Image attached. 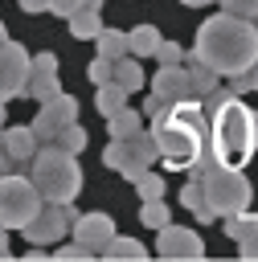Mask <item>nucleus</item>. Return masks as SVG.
Returning a JSON list of instances; mask_svg holds the SVG:
<instances>
[{
	"mask_svg": "<svg viewBox=\"0 0 258 262\" xmlns=\"http://www.w3.org/2000/svg\"><path fill=\"white\" fill-rule=\"evenodd\" d=\"M147 135L156 143V160L168 172L201 168V164L213 160V151H209V119H205V102L201 98L168 102L160 115H152Z\"/></svg>",
	"mask_w": 258,
	"mask_h": 262,
	"instance_id": "f257e3e1",
	"label": "nucleus"
},
{
	"mask_svg": "<svg viewBox=\"0 0 258 262\" xmlns=\"http://www.w3.org/2000/svg\"><path fill=\"white\" fill-rule=\"evenodd\" d=\"M192 57L205 61L217 78H233L258 61V25L233 12H217L197 29Z\"/></svg>",
	"mask_w": 258,
	"mask_h": 262,
	"instance_id": "f03ea898",
	"label": "nucleus"
},
{
	"mask_svg": "<svg viewBox=\"0 0 258 262\" xmlns=\"http://www.w3.org/2000/svg\"><path fill=\"white\" fill-rule=\"evenodd\" d=\"M254 147H258V115L238 94L221 98L213 106V119H209V151H213V160L225 164V168H246Z\"/></svg>",
	"mask_w": 258,
	"mask_h": 262,
	"instance_id": "7ed1b4c3",
	"label": "nucleus"
},
{
	"mask_svg": "<svg viewBox=\"0 0 258 262\" xmlns=\"http://www.w3.org/2000/svg\"><path fill=\"white\" fill-rule=\"evenodd\" d=\"M29 180L41 192V201L70 205L82 192V164H78L74 151L57 147V143H45V147H37L29 156Z\"/></svg>",
	"mask_w": 258,
	"mask_h": 262,
	"instance_id": "20e7f679",
	"label": "nucleus"
},
{
	"mask_svg": "<svg viewBox=\"0 0 258 262\" xmlns=\"http://www.w3.org/2000/svg\"><path fill=\"white\" fill-rule=\"evenodd\" d=\"M201 188H205V201L217 217H233V213H246L250 201H254V188L250 180L242 176V168H225L217 160L201 164Z\"/></svg>",
	"mask_w": 258,
	"mask_h": 262,
	"instance_id": "39448f33",
	"label": "nucleus"
},
{
	"mask_svg": "<svg viewBox=\"0 0 258 262\" xmlns=\"http://www.w3.org/2000/svg\"><path fill=\"white\" fill-rule=\"evenodd\" d=\"M102 164L115 168L123 180H135L139 172H147L156 164V143L147 131H135V135H119L111 139V147L102 151Z\"/></svg>",
	"mask_w": 258,
	"mask_h": 262,
	"instance_id": "423d86ee",
	"label": "nucleus"
},
{
	"mask_svg": "<svg viewBox=\"0 0 258 262\" xmlns=\"http://www.w3.org/2000/svg\"><path fill=\"white\" fill-rule=\"evenodd\" d=\"M37 209H41V192L33 188L29 176H16V172L0 176V225L4 229H20Z\"/></svg>",
	"mask_w": 258,
	"mask_h": 262,
	"instance_id": "0eeeda50",
	"label": "nucleus"
},
{
	"mask_svg": "<svg viewBox=\"0 0 258 262\" xmlns=\"http://www.w3.org/2000/svg\"><path fill=\"white\" fill-rule=\"evenodd\" d=\"M74 217H78L74 201H70V205L41 201V209L20 225V233H25V242H29V246H53V242H61V237H66V229L74 225Z\"/></svg>",
	"mask_w": 258,
	"mask_h": 262,
	"instance_id": "6e6552de",
	"label": "nucleus"
},
{
	"mask_svg": "<svg viewBox=\"0 0 258 262\" xmlns=\"http://www.w3.org/2000/svg\"><path fill=\"white\" fill-rule=\"evenodd\" d=\"M156 254L160 258H176V262H192V258H205V237L188 225H160V237H156Z\"/></svg>",
	"mask_w": 258,
	"mask_h": 262,
	"instance_id": "1a4fd4ad",
	"label": "nucleus"
},
{
	"mask_svg": "<svg viewBox=\"0 0 258 262\" xmlns=\"http://www.w3.org/2000/svg\"><path fill=\"white\" fill-rule=\"evenodd\" d=\"M29 78V49L20 41H0V102L20 98Z\"/></svg>",
	"mask_w": 258,
	"mask_h": 262,
	"instance_id": "9d476101",
	"label": "nucleus"
},
{
	"mask_svg": "<svg viewBox=\"0 0 258 262\" xmlns=\"http://www.w3.org/2000/svg\"><path fill=\"white\" fill-rule=\"evenodd\" d=\"M70 119H78V98L74 94H53L49 102H41V111H37V119L29 123L33 127V135L37 139H53V131L61 127V123H70Z\"/></svg>",
	"mask_w": 258,
	"mask_h": 262,
	"instance_id": "9b49d317",
	"label": "nucleus"
},
{
	"mask_svg": "<svg viewBox=\"0 0 258 262\" xmlns=\"http://www.w3.org/2000/svg\"><path fill=\"white\" fill-rule=\"evenodd\" d=\"M70 229H74V242L86 246L90 254H98V250L115 237V221H111L106 213H78Z\"/></svg>",
	"mask_w": 258,
	"mask_h": 262,
	"instance_id": "f8f14e48",
	"label": "nucleus"
},
{
	"mask_svg": "<svg viewBox=\"0 0 258 262\" xmlns=\"http://www.w3.org/2000/svg\"><path fill=\"white\" fill-rule=\"evenodd\" d=\"M152 94H160L164 102H180V98H192V94H188V78H184V66H160V74L152 78Z\"/></svg>",
	"mask_w": 258,
	"mask_h": 262,
	"instance_id": "ddd939ff",
	"label": "nucleus"
},
{
	"mask_svg": "<svg viewBox=\"0 0 258 262\" xmlns=\"http://www.w3.org/2000/svg\"><path fill=\"white\" fill-rule=\"evenodd\" d=\"M4 151H8L16 164H29V156L37 151L33 127H29V123H25V127H4Z\"/></svg>",
	"mask_w": 258,
	"mask_h": 262,
	"instance_id": "4468645a",
	"label": "nucleus"
},
{
	"mask_svg": "<svg viewBox=\"0 0 258 262\" xmlns=\"http://www.w3.org/2000/svg\"><path fill=\"white\" fill-rule=\"evenodd\" d=\"M111 82H119L127 94H135V90L143 86V66H139V57H131V53L115 57V61H111Z\"/></svg>",
	"mask_w": 258,
	"mask_h": 262,
	"instance_id": "2eb2a0df",
	"label": "nucleus"
},
{
	"mask_svg": "<svg viewBox=\"0 0 258 262\" xmlns=\"http://www.w3.org/2000/svg\"><path fill=\"white\" fill-rule=\"evenodd\" d=\"M106 131H111V139H119V135H135V131H143V115L135 111V106H119V111H111L106 115Z\"/></svg>",
	"mask_w": 258,
	"mask_h": 262,
	"instance_id": "dca6fc26",
	"label": "nucleus"
},
{
	"mask_svg": "<svg viewBox=\"0 0 258 262\" xmlns=\"http://www.w3.org/2000/svg\"><path fill=\"white\" fill-rule=\"evenodd\" d=\"M184 78H188V94H192V98H205V94L217 86V74H213L205 61H197V57H188V66H184Z\"/></svg>",
	"mask_w": 258,
	"mask_h": 262,
	"instance_id": "f3484780",
	"label": "nucleus"
},
{
	"mask_svg": "<svg viewBox=\"0 0 258 262\" xmlns=\"http://www.w3.org/2000/svg\"><path fill=\"white\" fill-rule=\"evenodd\" d=\"M180 201H184V209L192 213V217H201V225H209L217 213L209 209V201H205V188H201V180H188L184 188H180Z\"/></svg>",
	"mask_w": 258,
	"mask_h": 262,
	"instance_id": "a211bd4d",
	"label": "nucleus"
},
{
	"mask_svg": "<svg viewBox=\"0 0 258 262\" xmlns=\"http://www.w3.org/2000/svg\"><path fill=\"white\" fill-rule=\"evenodd\" d=\"M156 41H160V29H156V25H135V29L127 33V53H131V57H152Z\"/></svg>",
	"mask_w": 258,
	"mask_h": 262,
	"instance_id": "6ab92c4d",
	"label": "nucleus"
},
{
	"mask_svg": "<svg viewBox=\"0 0 258 262\" xmlns=\"http://www.w3.org/2000/svg\"><path fill=\"white\" fill-rule=\"evenodd\" d=\"M66 20H70V33H74L78 41H94V37H98V29H102V16H98V12H90V8H78V12H70Z\"/></svg>",
	"mask_w": 258,
	"mask_h": 262,
	"instance_id": "aec40b11",
	"label": "nucleus"
},
{
	"mask_svg": "<svg viewBox=\"0 0 258 262\" xmlns=\"http://www.w3.org/2000/svg\"><path fill=\"white\" fill-rule=\"evenodd\" d=\"M20 94H29V98H37V102H49L53 94H61V86H57V74H29Z\"/></svg>",
	"mask_w": 258,
	"mask_h": 262,
	"instance_id": "412c9836",
	"label": "nucleus"
},
{
	"mask_svg": "<svg viewBox=\"0 0 258 262\" xmlns=\"http://www.w3.org/2000/svg\"><path fill=\"white\" fill-rule=\"evenodd\" d=\"M49 143H57V147H66V151H74V156H78V151L86 147V127H82L78 119H70V123H61V127L53 131V139H49Z\"/></svg>",
	"mask_w": 258,
	"mask_h": 262,
	"instance_id": "4be33fe9",
	"label": "nucleus"
},
{
	"mask_svg": "<svg viewBox=\"0 0 258 262\" xmlns=\"http://www.w3.org/2000/svg\"><path fill=\"white\" fill-rule=\"evenodd\" d=\"M94 41H98V57H111V61H115V57L127 53V33H119V29H106V25H102Z\"/></svg>",
	"mask_w": 258,
	"mask_h": 262,
	"instance_id": "5701e85b",
	"label": "nucleus"
},
{
	"mask_svg": "<svg viewBox=\"0 0 258 262\" xmlns=\"http://www.w3.org/2000/svg\"><path fill=\"white\" fill-rule=\"evenodd\" d=\"M123 102H127V90H123L119 82H102V86H98V94H94V106H98V115H102V119H106L111 111H119Z\"/></svg>",
	"mask_w": 258,
	"mask_h": 262,
	"instance_id": "b1692460",
	"label": "nucleus"
},
{
	"mask_svg": "<svg viewBox=\"0 0 258 262\" xmlns=\"http://www.w3.org/2000/svg\"><path fill=\"white\" fill-rule=\"evenodd\" d=\"M98 254H102V258H135V262H139V258H147V250H143L135 237H119V233H115Z\"/></svg>",
	"mask_w": 258,
	"mask_h": 262,
	"instance_id": "393cba45",
	"label": "nucleus"
},
{
	"mask_svg": "<svg viewBox=\"0 0 258 262\" xmlns=\"http://www.w3.org/2000/svg\"><path fill=\"white\" fill-rule=\"evenodd\" d=\"M225 237H233V242H242V237H254L258 233V217H246V213H233V217H225Z\"/></svg>",
	"mask_w": 258,
	"mask_h": 262,
	"instance_id": "a878e982",
	"label": "nucleus"
},
{
	"mask_svg": "<svg viewBox=\"0 0 258 262\" xmlns=\"http://www.w3.org/2000/svg\"><path fill=\"white\" fill-rule=\"evenodd\" d=\"M139 221H143L147 229H160V225H168V221H172V213H168L164 196H160V201H143V209H139Z\"/></svg>",
	"mask_w": 258,
	"mask_h": 262,
	"instance_id": "bb28decb",
	"label": "nucleus"
},
{
	"mask_svg": "<svg viewBox=\"0 0 258 262\" xmlns=\"http://www.w3.org/2000/svg\"><path fill=\"white\" fill-rule=\"evenodd\" d=\"M131 184H135V192H139L143 201H160V196H164V180H160L156 172H139Z\"/></svg>",
	"mask_w": 258,
	"mask_h": 262,
	"instance_id": "cd10ccee",
	"label": "nucleus"
},
{
	"mask_svg": "<svg viewBox=\"0 0 258 262\" xmlns=\"http://www.w3.org/2000/svg\"><path fill=\"white\" fill-rule=\"evenodd\" d=\"M152 57H160V66H184V49L176 45V41H156V49H152Z\"/></svg>",
	"mask_w": 258,
	"mask_h": 262,
	"instance_id": "c85d7f7f",
	"label": "nucleus"
},
{
	"mask_svg": "<svg viewBox=\"0 0 258 262\" xmlns=\"http://www.w3.org/2000/svg\"><path fill=\"white\" fill-rule=\"evenodd\" d=\"M221 12H233V16L254 20L258 16V0H221Z\"/></svg>",
	"mask_w": 258,
	"mask_h": 262,
	"instance_id": "c756f323",
	"label": "nucleus"
},
{
	"mask_svg": "<svg viewBox=\"0 0 258 262\" xmlns=\"http://www.w3.org/2000/svg\"><path fill=\"white\" fill-rule=\"evenodd\" d=\"M29 74H57V57H53V53H37V57H29Z\"/></svg>",
	"mask_w": 258,
	"mask_h": 262,
	"instance_id": "7c9ffc66",
	"label": "nucleus"
},
{
	"mask_svg": "<svg viewBox=\"0 0 258 262\" xmlns=\"http://www.w3.org/2000/svg\"><path fill=\"white\" fill-rule=\"evenodd\" d=\"M86 74H90V82H94V86H102V82H111V57H94Z\"/></svg>",
	"mask_w": 258,
	"mask_h": 262,
	"instance_id": "2f4dec72",
	"label": "nucleus"
},
{
	"mask_svg": "<svg viewBox=\"0 0 258 262\" xmlns=\"http://www.w3.org/2000/svg\"><path fill=\"white\" fill-rule=\"evenodd\" d=\"M53 258H61V262H82V258H90V250H86V246H78V242H74V246H61V250H57V254H53Z\"/></svg>",
	"mask_w": 258,
	"mask_h": 262,
	"instance_id": "473e14b6",
	"label": "nucleus"
},
{
	"mask_svg": "<svg viewBox=\"0 0 258 262\" xmlns=\"http://www.w3.org/2000/svg\"><path fill=\"white\" fill-rule=\"evenodd\" d=\"M78 8H82V0H49V4H45V12H57L61 20H66L70 12H78Z\"/></svg>",
	"mask_w": 258,
	"mask_h": 262,
	"instance_id": "72a5a7b5",
	"label": "nucleus"
},
{
	"mask_svg": "<svg viewBox=\"0 0 258 262\" xmlns=\"http://www.w3.org/2000/svg\"><path fill=\"white\" fill-rule=\"evenodd\" d=\"M238 78H242V86H246V90H258V61H254L250 70H242Z\"/></svg>",
	"mask_w": 258,
	"mask_h": 262,
	"instance_id": "f704fd0d",
	"label": "nucleus"
},
{
	"mask_svg": "<svg viewBox=\"0 0 258 262\" xmlns=\"http://www.w3.org/2000/svg\"><path fill=\"white\" fill-rule=\"evenodd\" d=\"M164 106H168V102H164L160 94H147V102H143V115H160Z\"/></svg>",
	"mask_w": 258,
	"mask_h": 262,
	"instance_id": "c9c22d12",
	"label": "nucleus"
},
{
	"mask_svg": "<svg viewBox=\"0 0 258 262\" xmlns=\"http://www.w3.org/2000/svg\"><path fill=\"white\" fill-rule=\"evenodd\" d=\"M238 246H242V258H258V233L254 237H242Z\"/></svg>",
	"mask_w": 258,
	"mask_h": 262,
	"instance_id": "e433bc0d",
	"label": "nucleus"
},
{
	"mask_svg": "<svg viewBox=\"0 0 258 262\" xmlns=\"http://www.w3.org/2000/svg\"><path fill=\"white\" fill-rule=\"evenodd\" d=\"M16 4H20V12L37 16V12H45V4H49V0H16Z\"/></svg>",
	"mask_w": 258,
	"mask_h": 262,
	"instance_id": "4c0bfd02",
	"label": "nucleus"
},
{
	"mask_svg": "<svg viewBox=\"0 0 258 262\" xmlns=\"http://www.w3.org/2000/svg\"><path fill=\"white\" fill-rule=\"evenodd\" d=\"M12 168H16V160H12V156H8V151H4V147H0V176H8V172H12Z\"/></svg>",
	"mask_w": 258,
	"mask_h": 262,
	"instance_id": "58836bf2",
	"label": "nucleus"
},
{
	"mask_svg": "<svg viewBox=\"0 0 258 262\" xmlns=\"http://www.w3.org/2000/svg\"><path fill=\"white\" fill-rule=\"evenodd\" d=\"M0 258H8V229L0 225Z\"/></svg>",
	"mask_w": 258,
	"mask_h": 262,
	"instance_id": "ea45409f",
	"label": "nucleus"
},
{
	"mask_svg": "<svg viewBox=\"0 0 258 262\" xmlns=\"http://www.w3.org/2000/svg\"><path fill=\"white\" fill-rule=\"evenodd\" d=\"M180 4H188V8H201V4H213V0H180Z\"/></svg>",
	"mask_w": 258,
	"mask_h": 262,
	"instance_id": "a19ab883",
	"label": "nucleus"
},
{
	"mask_svg": "<svg viewBox=\"0 0 258 262\" xmlns=\"http://www.w3.org/2000/svg\"><path fill=\"white\" fill-rule=\"evenodd\" d=\"M0 41H8V25L4 20H0Z\"/></svg>",
	"mask_w": 258,
	"mask_h": 262,
	"instance_id": "79ce46f5",
	"label": "nucleus"
},
{
	"mask_svg": "<svg viewBox=\"0 0 258 262\" xmlns=\"http://www.w3.org/2000/svg\"><path fill=\"white\" fill-rule=\"evenodd\" d=\"M4 115H8V111H4V102H0V127H4Z\"/></svg>",
	"mask_w": 258,
	"mask_h": 262,
	"instance_id": "37998d69",
	"label": "nucleus"
},
{
	"mask_svg": "<svg viewBox=\"0 0 258 262\" xmlns=\"http://www.w3.org/2000/svg\"><path fill=\"white\" fill-rule=\"evenodd\" d=\"M0 147H4V127H0Z\"/></svg>",
	"mask_w": 258,
	"mask_h": 262,
	"instance_id": "c03bdc74",
	"label": "nucleus"
}]
</instances>
